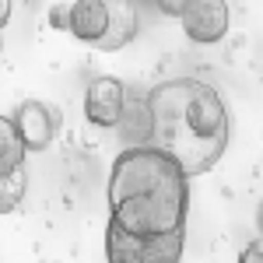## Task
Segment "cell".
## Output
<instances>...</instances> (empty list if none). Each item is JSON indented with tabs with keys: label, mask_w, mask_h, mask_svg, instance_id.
I'll use <instances>...</instances> for the list:
<instances>
[{
	"label": "cell",
	"mask_w": 263,
	"mask_h": 263,
	"mask_svg": "<svg viewBox=\"0 0 263 263\" xmlns=\"http://www.w3.org/2000/svg\"><path fill=\"white\" fill-rule=\"evenodd\" d=\"M109 221L130 235H168L186 228L190 172L158 144H130L109 168Z\"/></svg>",
	"instance_id": "cell-1"
},
{
	"label": "cell",
	"mask_w": 263,
	"mask_h": 263,
	"mask_svg": "<svg viewBox=\"0 0 263 263\" xmlns=\"http://www.w3.org/2000/svg\"><path fill=\"white\" fill-rule=\"evenodd\" d=\"M147 141L168 151L190 176H203L228 151V109L218 88L197 78L162 81L147 99Z\"/></svg>",
	"instance_id": "cell-2"
},
{
	"label": "cell",
	"mask_w": 263,
	"mask_h": 263,
	"mask_svg": "<svg viewBox=\"0 0 263 263\" xmlns=\"http://www.w3.org/2000/svg\"><path fill=\"white\" fill-rule=\"evenodd\" d=\"M67 32L91 49L116 53L137 35V7L134 0H74L67 7Z\"/></svg>",
	"instance_id": "cell-3"
},
{
	"label": "cell",
	"mask_w": 263,
	"mask_h": 263,
	"mask_svg": "<svg viewBox=\"0 0 263 263\" xmlns=\"http://www.w3.org/2000/svg\"><path fill=\"white\" fill-rule=\"evenodd\" d=\"M186 249V232H168V235H130L120 224H105V256L112 263H176Z\"/></svg>",
	"instance_id": "cell-4"
},
{
	"label": "cell",
	"mask_w": 263,
	"mask_h": 263,
	"mask_svg": "<svg viewBox=\"0 0 263 263\" xmlns=\"http://www.w3.org/2000/svg\"><path fill=\"white\" fill-rule=\"evenodd\" d=\"M179 21L186 39L197 46H214L228 35V4L224 0H182L179 7Z\"/></svg>",
	"instance_id": "cell-5"
},
{
	"label": "cell",
	"mask_w": 263,
	"mask_h": 263,
	"mask_svg": "<svg viewBox=\"0 0 263 263\" xmlns=\"http://www.w3.org/2000/svg\"><path fill=\"white\" fill-rule=\"evenodd\" d=\"M126 112V88L120 78H95L84 88V120L91 126H120Z\"/></svg>",
	"instance_id": "cell-6"
},
{
	"label": "cell",
	"mask_w": 263,
	"mask_h": 263,
	"mask_svg": "<svg viewBox=\"0 0 263 263\" xmlns=\"http://www.w3.org/2000/svg\"><path fill=\"white\" fill-rule=\"evenodd\" d=\"M14 126L28 151H46L60 130V112H57V105L42 99H25L14 109Z\"/></svg>",
	"instance_id": "cell-7"
},
{
	"label": "cell",
	"mask_w": 263,
	"mask_h": 263,
	"mask_svg": "<svg viewBox=\"0 0 263 263\" xmlns=\"http://www.w3.org/2000/svg\"><path fill=\"white\" fill-rule=\"evenodd\" d=\"M25 155H28V147L14 126V116H0V176L25 168Z\"/></svg>",
	"instance_id": "cell-8"
},
{
	"label": "cell",
	"mask_w": 263,
	"mask_h": 263,
	"mask_svg": "<svg viewBox=\"0 0 263 263\" xmlns=\"http://www.w3.org/2000/svg\"><path fill=\"white\" fill-rule=\"evenodd\" d=\"M25 190H28L25 168L11 172V176H0V214H11V211H18V203L25 200Z\"/></svg>",
	"instance_id": "cell-9"
},
{
	"label": "cell",
	"mask_w": 263,
	"mask_h": 263,
	"mask_svg": "<svg viewBox=\"0 0 263 263\" xmlns=\"http://www.w3.org/2000/svg\"><path fill=\"white\" fill-rule=\"evenodd\" d=\"M242 260H263V235H260V242H253V246L242 249Z\"/></svg>",
	"instance_id": "cell-10"
},
{
	"label": "cell",
	"mask_w": 263,
	"mask_h": 263,
	"mask_svg": "<svg viewBox=\"0 0 263 263\" xmlns=\"http://www.w3.org/2000/svg\"><path fill=\"white\" fill-rule=\"evenodd\" d=\"M11 11H14V0H0V28L11 21Z\"/></svg>",
	"instance_id": "cell-11"
},
{
	"label": "cell",
	"mask_w": 263,
	"mask_h": 263,
	"mask_svg": "<svg viewBox=\"0 0 263 263\" xmlns=\"http://www.w3.org/2000/svg\"><path fill=\"white\" fill-rule=\"evenodd\" d=\"M256 228H260V235H263V203L256 207Z\"/></svg>",
	"instance_id": "cell-12"
},
{
	"label": "cell",
	"mask_w": 263,
	"mask_h": 263,
	"mask_svg": "<svg viewBox=\"0 0 263 263\" xmlns=\"http://www.w3.org/2000/svg\"><path fill=\"white\" fill-rule=\"evenodd\" d=\"M0 49H4V42H0Z\"/></svg>",
	"instance_id": "cell-13"
}]
</instances>
